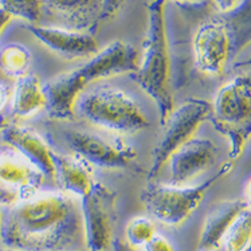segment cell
I'll list each match as a JSON object with an SVG mask.
<instances>
[{
    "label": "cell",
    "instance_id": "cell-1",
    "mask_svg": "<svg viewBox=\"0 0 251 251\" xmlns=\"http://www.w3.org/2000/svg\"><path fill=\"white\" fill-rule=\"evenodd\" d=\"M18 251H81L85 246L81 205L62 191H39L7 207L1 239Z\"/></svg>",
    "mask_w": 251,
    "mask_h": 251
},
{
    "label": "cell",
    "instance_id": "cell-2",
    "mask_svg": "<svg viewBox=\"0 0 251 251\" xmlns=\"http://www.w3.org/2000/svg\"><path fill=\"white\" fill-rule=\"evenodd\" d=\"M140 63V54L126 42L114 41L98 50L89 61L73 70L58 74L43 85L47 98V114L52 120H73L77 98L90 85L100 79L125 73H134Z\"/></svg>",
    "mask_w": 251,
    "mask_h": 251
},
{
    "label": "cell",
    "instance_id": "cell-3",
    "mask_svg": "<svg viewBox=\"0 0 251 251\" xmlns=\"http://www.w3.org/2000/svg\"><path fill=\"white\" fill-rule=\"evenodd\" d=\"M144 92L153 100L160 112V124L164 126L174 112L171 92V58L165 27V0L148 3V28L140 55L137 70L132 74Z\"/></svg>",
    "mask_w": 251,
    "mask_h": 251
},
{
    "label": "cell",
    "instance_id": "cell-4",
    "mask_svg": "<svg viewBox=\"0 0 251 251\" xmlns=\"http://www.w3.org/2000/svg\"><path fill=\"white\" fill-rule=\"evenodd\" d=\"M204 22L192 39L196 69L207 75H219L227 63L251 42V0L235 10Z\"/></svg>",
    "mask_w": 251,
    "mask_h": 251
},
{
    "label": "cell",
    "instance_id": "cell-5",
    "mask_svg": "<svg viewBox=\"0 0 251 251\" xmlns=\"http://www.w3.org/2000/svg\"><path fill=\"white\" fill-rule=\"evenodd\" d=\"M74 116L117 134H134L149 126L139 103L106 83L86 89L75 101Z\"/></svg>",
    "mask_w": 251,
    "mask_h": 251
},
{
    "label": "cell",
    "instance_id": "cell-6",
    "mask_svg": "<svg viewBox=\"0 0 251 251\" xmlns=\"http://www.w3.org/2000/svg\"><path fill=\"white\" fill-rule=\"evenodd\" d=\"M208 120L228 139L231 160L241 157L251 139V72L241 73L218 90Z\"/></svg>",
    "mask_w": 251,
    "mask_h": 251
},
{
    "label": "cell",
    "instance_id": "cell-7",
    "mask_svg": "<svg viewBox=\"0 0 251 251\" xmlns=\"http://www.w3.org/2000/svg\"><path fill=\"white\" fill-rule=\"evenodd\" d=\"M231 164H223L212 177L198 185H172L148 183L144 187L140 200L144 208L160 223L169 227L183 225L201 204L208 188L228 174Z\"/></svg>",
    "mask_w": 251,
    "mask_h": 251
},
{
    "label": "cell",
    "instance_id": "cell-8",
    "mask_svg": "<svg viewBox=\"0 0 251 251\" xmlns=\"http://www.w3.org/2000/svg\"><path fill=\"white\" fill-rule=\"evenodd\" d=\"M211 103L204 100L191 98L174 109L163 128L165 132L152 153V165L148 177L151 180L159 176L171 156L185 143L195 137L200 125L211 116Z\"/></svg>",
    "mask_w": 251,
    "mask_h": 251
},
{
    "label": "cell",
    "instance_id": "cell-9",
    "mask_svg": "<svg viewBox=\"0 0 251 251\" xmlns=\"http://www.w3.org/2000/svg\"><path fill=\"white\" fill-rule=\"evenodd\" d=\"M116 192L96 181L81 199L83 236L87 251H106L112 246L116 225Z\"/></svg>",
    "mask_w": 251,
    "mask_h": 251
},
{
    "label": "cell",
    "instance_id": "cell-10",
    "mask_svg": "<svg viewBox=\"0 0 251 251\" xmlns=\"http://www.w3.org/2000/svg\"><path fill=\"white\" fill-rule=\"evenodd\" d=\"M62 139L77 157L101 168H128L137 157L136 151L123 140L109 139L90 130L63 129Z\"/></svg>",
    "mask_w": 251,
    "mask_h": 251
},
{
    "label": "cell",
    "instance_id": "cell-11",
    "mask_svg": "<svg viewBox=\"0 0 251 251\" xmlns=\"http://www.w3.org/2000/svg\"><path fill=\"white\" fill-rule=\"evenodd\" d=\"M45 176L7 143H0V207H11L42 190Z\"/></svg>",
    "mask_w": 251,
    "mask_h": 251
},
{
    "label": "cell",
    "instance_id": "cell-12",
    "mask_svg": "<svg viewBox=\"0 0 251 251\" xmlns=\"http://www.w3.org/2000/svg\"><path fill=\"white\" fill-rule=\"evenodd\" d=\"M216 147L208 139L194 137L168 160L172 185H187L215 163Z\"/></svg>",
    "mask_w": 251,
    "mask_h": 251
},
{
    "label": "cell",
    "instance_id": "cell-13",
    "mask_svg": "<svg viewBox=\"0 0 251 251\" xmlns=\"http://www.w3.org/2000/svg\"><path fill=\"white\" fill-rule=\"evenodd\" d=\"M28 31L43 46L66 59L90 58L98 52L96 38L85 31L30 25Z\"/></svg>",
    "mask_w": 251,
    "mask_h": 251
},
{
    "label": "cell",
    "instance_id": "cell-14",
    "mask_svg": "<svg viewBox=\"0 0 251 251\" xmlns=\"http://www.w3.org/2000/svg\"><path fill=\"white\" fill-rule=\"evenodd\" d=\"M1 137L4 143L15 148L23 157H26L46 179L54 180V152L36 132L26 126L8 124L7 128L1 132Z\"/></svg>",
    "mask_w": 251,
    "mask_h": 251
},
{
    "label": "cell",
    "instance_id": "cell-15",
    "mask_svg": "<svg viewBox=\"0 0 251 251\" xmlns=\"http://www.w3.org/2000/svg\"><path fill=\"white\" fill-rule=\"evenodd\" d=\"M247 207L245 200H222L207 214L200 234V251L221 249L227 231L238 215Z\"/></svg>",
    "mask_w": 251,
    "mask_h": 251
},
{
    "label": "cell",
    "instance_id": "cell-16",
    "mask_svg": "<svg viewBox=\"0 0 251 251\" xmlns=\"http://www.w3.org/2000/svg\"><path fill=\"white\" fill-rule=\"evenodd\" d=\"M55 163V176L54 180L58 188L70 196H77L82 199L89 194L93 184V172L90 164L77 156H69L54 152Z\"/></svg>",
    "mask_w": 251,
    "mask_h": 251
},
{
    "label": "cell",
    "instance_id": "cell-17",
    "mask_svg": "<svg viewBox=\"0 0 251 251\" xmlns=\"http://www.w3.org/2000/svg\"><path fill=\"white\" fill-rule=\"evenodd\" d=\"M47 106V98L43 85L35 74L28 73L25 77L16 79L12 93L11 110L15 117L30 118Z\"/></svg>",
    "mask_w": 251,
    "mask_h": 251
},
{
    "label": "cell",
    "instance_id": "cell-18",
    "mask_svg": "<svg viewBox=\"0 0 251 251\" xmlns=\"http://www.w3.org/2000/svg\"><path fill=\"white\" fill-rule=\"evenodd\" d=\"M45 5L79 31L96 25L102 15V0H45Z\"/></svg>",
    "mask_w": 251,
    "mask_h": 251
},
{
    "label": "cell",
    "instance_id": "cell-19",
    "mask_svg": "<svg viewBox=\"0 0 251 251\" xmlns=\"http://www.w3.org/2000/svg\"><path fill=\"white\" fill-rule=\"evenodd\" d=\"M32 55L30 50L21 43H8L0 49V72L7 77L19 78L28 74Z\"/></svg>",
    "mask_w": 251,
    "mask_h": 251
},
{
    "label": "cell",
    "instance_id": "cell-20",
    "mask_svg": "<svg viewBox=\"0 0 251 251\" xmlns=\"http://www.w3.org/2000/svg\"><path fill=\"white\" fill-rule=\"evenodd\" d=\"M222 247L225 251H249L251 249V208L246 207L227 231Z\"/></svg>",
    "mask_w": 251,
    "mask_h": 251
},
{
    "label": "cell",
    "instance_id": "cell-21",
    "mask_svg": "<svg viewBox=\"0 0 251 251\" xmlns=\"http://www.w3.org/2000/svg\"><path fill=\"white\" fill-rule=\"evenodd\" d=\"M0 7L12 18L36 25L43 15L45 0H0Z\"/></svg>",
    "mask_w": 251,
    "mask_h": 251
},
{
    "label": "cell",
    "instance_id": "cell-22",
    "mask_svg": "<svg viewBox=\"0 0 251 251\" xmlns=\"http://www.w3.org/2000/svg\"><path fill=\"white\" fill-rule=\"evenodd\" d=\"M156 234V226L147 216H136L125 227L126 242L133 249L144 247Z\"/></svg>",
    "mask_w": 251,
    "mask_h": 251
},
{
    "label": "cell",
    "instance_id": "cell-23",
    "mask_svg": "<svg viewBox=\"0 0 251 251\" xmlns=\"http://www.w3.org/2000/svg\"><path fill=\"white\" fill-rule=\"evenodd\" d=\"M144 251H175L171 242L168 239H165L164 236L156 235L151 239V241L144 246Z\"/></svg>",
    "mask_w": 251,
    "mask_h": 251
},
{
    "label": "cell",
    "instance_id": "cell-24",
    "mask_svg": "<svg viewBox=\"0 0 251 251\" xmlns=\"http://www.w3.org/2000/svg\"><path fill=\"white\" fill-rule=\"evenodd\" d=\"M126 0H102V15L101 18H112L123 8Z\"/></svg>",
    "mask_w": 251,
    "mask_h": 251
},
{
    "label": "cell",
    "instance_id": "cell-25",
    "mask_svg": "<svg viewBox=\"0 0 251 251\" xmlns=\"http://www.w3.org/2000/svg\"><path fill=\"white\" fill-rule=\"evenodd\" d=\"M214 3H215L216 8H218L219 12L228 14V12L234 11L238 5L241 4L242 0H214Z\"/></svg>",
    "mask_w": 251,
    "mask_h": 251
},
{
    "label": "cell",
    "instance_id": "cell-26",
    "mask_svg": "<svg viewBox=\"0 0 251 251\" xmlns=\"http://www.w3.org/2000/svg\"><path fill=\"white\" fill-rule=\"evenodd\" d=\"M8 100H10V89L7 85L0 82V113L4 109Z\"/></svg>",
    "mask_w": 251,
    "mask_h": 251
},
{
    "label": "cell",
    "instance_id": "cell-27",
    "mask_svg": "<svg viewBox=\"0 0 251 251\" xmlns=\"http://www.w3.org/2000/svg\"><path fill=\"white\" fill-rule=\"evenodd\" d=\"M12 19V16L8 15L7 12H5L1 7H0V35H1V32L4 31V28L8 26V23Z\"/></svg>",
    "mask_w": 251,
    "mask_h": 251
},
{
    "label": "cell",
    "instance_id": "cell-28",
    "mask_svg": "<svg viewBox=\"0 0 251 251\" xmlns=\"http://www.w3.org/2000/svg\"><path fill=\"white\" fill-rule=\"evenodd\" d=\"M245 201H246L247 207L251 208V177L246 181L245 184Z\"/></svg>",
    "mask_w": 251,
    "mask_h": 251
},
{
    "label": "cell",
    "instance_id": "cell-29",
    "mask_svg": "<svg viewBox=\"0 0 251 251\" xmlns=\"http://www.w3.org/2000/svg\"><path fill=\"white\" fill-rule=\"evenodd\" d=\"M7 125H8V120H7L5 116H3V114L0 113V134H1V132L7 128Z\"/></svg>",
    "mask_w": 251,
    "mask_h": 251
},
{
    "label": "cell",
    "instance_id": "cell-30",
    "mask_svg": "<svg viewBox=\"0 0 251 251\" xmlns=\"http://www.w3.org/2000/svg\"><path fill=\"white\" fill-rule=\"evenodd\" d=\"M1 225H3V212L0 211V239H1Z\"/></svg>",
    "mask_w": 251,
    "mask_h": 251
},
{
    "label": "cell",
    "instance_id": "cell-31",
    "mask_svg": "<svg viewBox=\"0 0 251 251\" xmlns=\"http://www.w3.org/2000/svg\"><path fill=\"white\" fill-rule=\"evenodd\" d=\"M0 251H18V250H11V249H3V250Z\"/></svg>",
    "mask_w": 251,
    "mask_h": 251
},
{
    "label": "cell",
    "instance_id": "cell-32",
    "mask_svg": "<svg viewBox=\"0 0 251 251\" xmlns=\"http://www.w3.org/2000/svg\"><path fill=\"white\" fill-rule=\"evenodd\" d=\"M249 251H251V249H250V250H249Z\"/></svg>",
    "mask_w": 251,
    "mask_h": 251
}]
</instances>
